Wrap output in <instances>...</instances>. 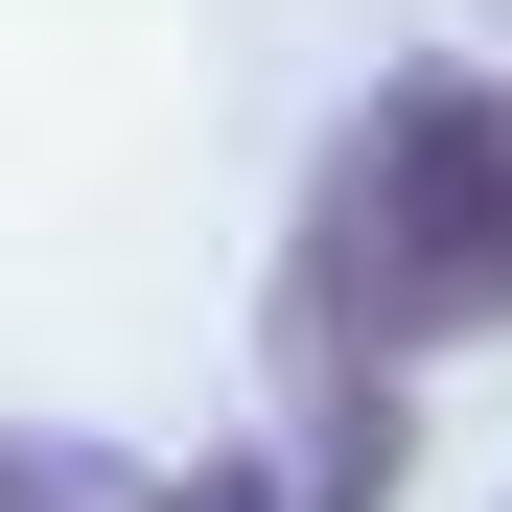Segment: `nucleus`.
I'll list each match as a JSON object with an SVG mask.
<instances>
[{"label": "nucleus", "mask_w": 512, "mask_h": 512, "mask_svg": "<svg viewBox=\"0 0 512 512\" xmlns=\"http://www.w3.org/2000/svg\"><path fill=\"white\" fill-rule=\"evenodd\" d=\"M466 326H512V94L489 70H396V94L350 117V163H326L303 210V350H466Z\"/></svg>", "instance_id": "obj_1"}, {"label": "nucleus", "mask_w": 512, "mask_h": 512, "mask_svg": "<svg viewBox=\"0 0 512 512\" xmlns=\"http://www.w3.org/2000/svg\"><path fill=\"white\" fill-rule=\"evenodd\" d=\"M0 512H280V489H256V466H47V443H0Z\"/></svg>", "instance_id": "obj_2"}]
</instances>
